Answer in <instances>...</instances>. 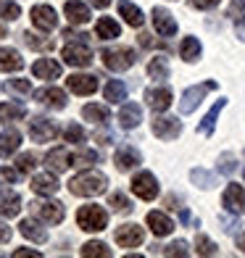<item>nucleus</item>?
Instances as JSON below:
<instances>
[{
	"instance_id": "1",
	"label": "nucleus",
	"mask_w": 245,
	"mask_h": 258,
	"mask_svg": "<svg viewBox=\"0 0 245 258\" xmlns=\"http://www.w3.org/2000/svg\"><path fill=\"white\" fill-rule=\"evenodd\" d=\"M106 187H108L106 174H100V171H82V174H77V177H72V182H69V192L79 195V198H92V195L106 192Z\"/></svg>"
},
{
	"instance_id": "2",
	"label": "nucleus",
	"mask_w": 245,
	"mask_h": 258,
	"mask_svg": "<svg viewBox=\"0 0 245 258\" xmlns=\"http://www.w3.org/2000/svg\"><path fill=\"white\" fill-rule=\"evenodd\" d=\"M77 224H79V229H85V232H103L108 227V214L100 206H95V203L82 206L77 211Z\"/></svg>"
},
{
	"instance_id": "3",
	"label": "nucleus",
	"mask_w": 245,
	"mask_h": 258,
	"mask_svg": "<svg viewBox=\"0 0 245 258\" xmlns=\"http://www.w3.org/2000/svg\"><path fill=\"white\" fill-rule=\"evenodd\" d=\"M64 61L69 66H77V69H85L92 63V50L87 45V34H82V37H77V42H69L66 48L61 50Z\"/></svg>"
},
{
	"instance_id": "4",
	"label": "nucleus",
	"mask_w": 245,
	"mask_h": 258,
	"mask_svg": "<svg viewBox=\"0 0 245 258\" xmlns=\"http://www.w3.org/2000/svg\"><path fill=\"white\" fill-rule=\"evenodd\" d=\"M100 58H103V66L111 69V72H127V69L135 66L137 53L132 48H106L100 53Z\"/></svg>"
},
{
	"instance_id": "5",
	"label": "nucleus",
	"mask_w": 245,
	"mask_h": 258,
	"mask_svg": "<svg viewBox=\"0 0 245 258\" xmlns=\"http://www.w3.org/2000/svg\"><path fill=\"white\" fill-rule=\"evenodd\" d=\"M216 87H219V85H216L214 79H211V82H206V85H195V87H188V90L182 92V100H179V111H182L185 116H188V113H193V111L198 108V105L203 103V98L208 95V92H214Z\"/></svg>"
},
{
	"instance_id": "6",
	"label": "nucleus",
	"mask_w": 245,
	"mask_h": 258,
	"mask_svg": "<svg viewBox=\"0 0 245 258\" xmlns=\"http://www.w3.org/2000/svg\"><path fill=\"white\" fill-rule=\"evenodd\" d=\"M132 192L140 198V201H156L158 198V182L150 171H140L132 179Z\"/></svg>"
},
{
	"instance_id": "7",
	"label": "nucleus",
	"mask_w": 245,
	"mask_h": 258,
	"mask_svg": "<svg viewBox=\"0 0 245 258\" xmlns=\"http://www.w3.org/2000/svg\"><path fill=\"white\" fill-rule=\"evenodd\" d=\"M113 240L119 242V248H140L143 240H145V232L137 224H121L113 232Z\"/></svg>"
},
{
	"instance_id": "8",
	"label": "nucleus",
	"mask_w": 245,
	"mask_h": 258,
	"mask_svg": "<svg viewBox=\"0 0 245 258\" xmlns=\"http://www.w3.org/2000/svg\"><path fill=\"white\" fill-rule=\"evenodd\" d=\"M153 135L161 140H177L182 135V121L174 119V116H156L153 119Z\"/></svg>"
},
{
	"instance_id": "9",
	"label": "nucleus",
	"mask_w": 245,
	"mask_h": 258,
	"mask_svg": "<svg viewBox=\"0 0 245 258\" xmlns=\"http://www.w3.org/2000/svg\"><path fill=\"white\" fill-rule=\"evenodd\" d=\"M221 206H224V211H229V214H245V190L240 184H227L224 195H221Z\"/></svg>"
},
{
	"instance_id": "10",
	"label": "nucleus",
	"mask_w": 245,
	"mask_h": 258,
	"mask_svg": "<svg viewBox=\"0 0 245 258\" xmlns=\"http://www.w3.org/2000/svg\"><path fill=\"white\" fill-rule=\"evenodd\" d=\"M32 211H34V214H37L42 221H48V224H61V221H64V203H58V201L32 203Z\"/></svg>"
},
{
	"instance_id": "11",
	"label": "nucleus",
	"mask_w": 245,
	"mask_h": 258,
	"mask_svg": "<svg viewBox=\"0 0 245 258\" xmlns=\"http://www.w3.org/2000/svg\"><path fill=\"white\" fill-rule=\"evenodd\" d=\"M32 24L37 27V29H42V32H53L55 27H58V16H55V11L50 8V6H34L32 8Z\"/></svg>"
},
{
	"instance_id": "12",
	"label": "nucleus",
	"mask_w": 245,
	"mask_h": 258,
	"mask_svg": "<svg viewBox=\"0 0 245 258\" xmlns=\"http://www.w3.org/2000/svg\"><path fill=\"white\" fill-rule=\"evenodd\" d=\"M58 135V126L50 121V119H32L29 121V137L34 143H50V140Z\"/></svg>"
},
{
	"instance_id": "13",
	"label": "nucleus",
	"mask_w": 245,
	"mask_h": 258,
	"mask_svg": "<svg viewBox=\"0 0 245 258\" xmlns=\"http://www.w3.org/2000/svg\"><path fill=\"white\" fill-rule=\"evenodd\" d=\"M66 87L74 92V95H92L98 90V77L92 74H72L66 79Z\"/></svg>"
},
{
	"instance_id": "14",
	"label": "nucleus",
	"mask_w": 245,
	"mask_h": 258,
	"mask_svg": "<svg viewBox=\"0 0 245 258\" xmlns=\"http://www.w3.org/2000/svg\"><path fill=\"white\" fill-rule=\"evenodd\" d=\"M153 27L161 37H174V34H177V21H174V16L161 6L153 8Z\"/></svg>"
},
{
	"instance_id": "15",
	"label": "nucleus",
	"mask_w": 245,
	"mask_h": 258,
	"mask_svg": "<svg viewBox=\"0 0 245 258\" xmlns=\"http://www.w3.org/2000/svg\"><path fill=\"white\" fill-rule=\"evenodd\" d=\"M19 211H21V198H19V192L8 190V187H0V216L14 219V216H19Z\"/></svg>"
},
{
	"instance_id": "16",
	"label": "nucleus",
	"mask_w": 245,
	"mask_h": 258,
	"mask_svg": "<svg viewBox=\"0 0 245 258\" xmlns=\"http://www.w3.org/2000/svg\"><path fill=\"white\" fill-rule=\"evenodd\" d=\"M145 100L156 113H163L171 105V90L169 87H150V90H145Z\"/></svg>"
},
{
	"instance_id": "17",
	"label": "nucleus",
	"mask_w": 245,
	"mask_h": 258,
	"mask_svg": "<svg viewBox=\"0 0 245 258\" xmlns=\"http://www.w3.org/2000/svg\"><path fill=\"white\" fill-rule=\"evenodd\" d=\"M34 100H40L42 105H50V108H55V111L66 108V92L58 90V87H42V90H37V92H34Z\"/></svg>"
},
{
	"instance_id": "18",
	"label": "nucleus",
	"mask_w": 245,
	"mask_h": 258,
	"mask_svg": "<svg viewBox=\"0 0 245 258\" xmlns=\"http://www.w3.org/2000/svg\"><path fill=\"white\" fill-rule=\"evenodd\" d=\"M145 221H148V227L156 237H169V234L174 232V221L166 214H161V211H150Z\"/></svg>"
},
{
	"instance_id": "19",
	"label": "nucleus",
	"mask_w": 245,
	"mask_h": 258,
	"mask_svg": "<svg viewBox=\"0 0 245 258\" xmlns=\"http://www.w3.org/2000/svg\"><path fill=\"white\" fill-rule=\"evenodd\" d=\"M140 163V150H135L132 145H121L113 156V166L119 171H132Z\"/></svg>"
},
{
	"instance_id": "20",
	"label": "nucleus",
	"mask_w": 245,
	"mask_h": 258,
	"mask_svg": "<svg viewBox=\"0 0 245 258\" xmlns=\"http://www.w3.org/2000/svg\"><path fill=\"white\" fill-rule=\"evenodd\" d=\"M45 166H48V171L61 174V171H66L69 166H72V156H69L66 148H53L50 153L45 156Z\"/></svg>"
},
{
	"instance_id": "21",
	"label": "nucleus",
	"mask_w": 245,
	"mask_h": 258,
	"mask_svg": "<svg viewBox=\"0 0 245 258\" xmlns=\"http://www.w3.org/2000/svg\"><path fill=\"white\" fill-rule=\"evenodd\" d=\"M143 121V108L137 103H124L121 111H119V126L121 129H135Z\"/></svg>"
},
{
	"instance_id": "22",
	"label": "nucleus",
	"mask_w": 245,
	"mask_h": 258,
	"mask_svg": "<svg viewBox=\"0 0 245 258\" xmlns=\"http://www.w3.org/2000/svg\"><path fill=\"white\" fill-rule=\"evenodd\" d=\"M32 74L37 79H58L61 77V63L53 61V58H40V61L32 63Z\"/></svg>"
},
{
	"instance_id": "23",
	"label": "nucleus",
	"mask_w": 245,
	"mask_h": 258,
	"mask_svg": "<svg viewBox=\"0 0 245 258\" xmlns=\"http://www.w3.org/2000/svg\"><path fill=\"white\" fill-rule=\"evenodd\" d=\"M58 179L53 177V174L48 171V174H34L32 177V190L37 192V195H55L58 192Z\"/></svg>"
},
{
	"instance_id": "24",
	"label": "nucleus",
	"mask_w": 245,
	"mask_h": 258,
	"mask_svg": "<svg viewBox=\"0 0 245 258\" xmlns=\"http://www.w3.org/2000/svg\"><path fill=\"white\" fill-rule=\"evenodd\" d=\"M66 19L72 21V24H87L90 21V8L82 3V0H66Z\"/></svg>"
},
{
	"instance_id": "25",
	"label": "nucleus",
	"mask_w": 245,
	"mask_h": 258,
	"mask_svg": "<svg viewBox=\"0 0 245 258\" xmlns=\"http://www.w3.org/2000/svg\"><path fill=\"white\" fill-rule=\"evenodd\" d=\"M24 69V58L14 48H0V72H21Z\"/></svg>"
},
{
	"instance_id": "26",
	"label": "nucleus",
	"mask_w": 245,
	"mask_h": 258,
	"mask_svg": "<svg viewBox=\"0 0 245 258\" xmlns=\"http://www.w3.org/2000/svg\"><path fill=\"white\" fill-rule=\"evenodd\" d=\"M21 145V135L16 129H6V132H0V158H8L14 156Z\"/></svg>"
},
{
	"instance_id": "27",
	"label": "nucleus",
	"mask_w": 245,
	"mask_h": 258,
	"mask_svg": "<svg viewBox=\"0 0 245 258\" xmlns=\"http://www.w3.org/2000/svg\"><path fill=\"white\" fill-rule=\"evenodd\" d=\"M19 232L24 234L27 240L37 242V245L48 242V232H45V229H42V227H40V224H37V221H34V219H24V221H21V224H19Z\"/></svg>"
},
{
	"instance_id": "28",
	"label": "nucleus",
	"mask_w": 245,
	"mask_h": 258,
	"mask_svg": "<svg viewBox=\"0 0 245 258\" xmlns=\"http://www.w3.org/2000/svg\"><path fill=\"white\" fill-rule=\"evenodd\" d=\"M119 14L124 16V21L130 27H143V21H145L143 11H140L132 0H119Z\"/></svg>"
},
{
	"instance_id": "29",
	"label": "nucleus",
	"mask_w": 245,
	"mask_h": 258,
	"mask_svg": "<svg viewBox=\"0 0 245 258\" xmlns=\"http://www.w3.org/2000/svg\"><path fill=\"white\" fill-rule=\"evenodd\" d=\"M221 108H224V100H216V103H214V108L206 113V119L198 124V132H201L203 137H211V135H214V126H216V119H219Z\"/></svg>"
},
{
	"instance_id": "30",
	"label": "nucleus",
	"mask_w": 245,
	"mask_h": 258,
	"mask_svg": "<svg viewBox=\"0 0 245 258\" xmlns=\"http://www.w3.org/2000/svg\"><path fill=\"white\" fill-rule=\"evenodd\" d=\"M201 50H203V45H201L198 37H185L182 45H179V55H182V61H188V63L198 61V58H201Z\"/></svg>"
},
{
	"instance_id": "31",
	"label": "nucleus",
	"mask_w": 245,
	"mask_h": 258,
	"mask_svg": "<svg viewBox=\"0 0 245 258\" xmlns=\"http://www.w3.org/2000/svg\"><path fill=\"white\" fill-rule=\"evenodd\" d=\"M82 116H85L87 121H92V124H108V119H111L108 108L106 105H98V103L85 105V108H82Z\"/></svg>"
},
{
	"instance_id": "32",
	"label": "nucleus",
	"mask_w": 245,
	"mask_h": 258,
	"mask_svg": "<svg viewBox=\"0 0 245 258\" xmlns=\"http://www.w3.org/2000/svg\"><path fill=\"white\" fill-rule=\"evenodd\" d=\"M95 34L100 40H113V37L121 34V29H119V24H116L111 16H103V19H98V24H95Z\"/></svg>"
},
{
	"instance_id": "33",
	"label": "nucleus",
	"mask_w": 245,
	"mask_h": 258,
	"mask_svg": "<svg viewBox=\"0 0 245 258\" xmlns=\"http://www.w3.org/2000/svg\"><path fill=\"white\" fill-rule=\"evenodd\" d=\"M27 116V108L21 103H0V121H19Z\"/></svg>"
},
{
	"instance_id": "34",
	"label": "nucleus",
	"mask_w": 245,
	"mask_h": 258,
	"mask_svg": "<svg viewBox=\"0 0 245 258\" xmlns=\"http://www.w3.org/2000/svg\"><path fill=\"white\" fill-rule=\"evenodd\" d=\"M103 95H106L108 103H121V100H127V85L119 79H111L106 90H103Z\"/></svg>"
},
{
	"instance_id": "35",
	"label": "nucleus",
	"mask_w": 245,
	"mask_h": 258,
	"mask_svg": "<svg viewBox=\"0 0 245 258\" xmlns=\"http://www.w3.org/2000/svg\"><path fill=\"white\" fill-rule=\"evenodd\" d=\"M190 179H193V184L203 187V190H211V187L216 184V177H214L211 171H206V169H193L190 171Z\"/></svg>"
},
{
	"instance_id": "36",
	"label": "nucleus",
	"mask_w": 245,
	"mask_h": 258,
	"mask_svg": "<svg viewBox=\"0 0 245 258\" xmlns=\"http://www.w3.org/2000/svg\"><path fill=\"white\" fill-rule=\"evenodd\" d=\"M148 74H150V79H166L169 77V61L166 58H153V61L148 63Z\"/></svg>"
},
{
	"instance_id": "37",
	"label": "nucleus",
	"mask_w": 245,
	"mask_h": 258,
	"mask_svg": "<svg viewBox=\"0 0 245 258\" xmlns=\"http://www.w3.org/2000/svg\"><path fill=\"white\" fill-rule=\"evenodd\" d=\"M108 206L116 211V214H132V201L124 192H113L108 198Z\"/></svg>"
},
{
	"instance_id": "38",
	"label": "nucleus",
	"mask_w": 245,
	"mask_h": 258,
	"mask_svg": "<svg viewBox=\"0 0 245 258\" xmlns=\"http://www.w3.org/2000/svg\"><path fill=\"white\" fill-rule=\"evenodd\" d=\"M82 255H85V258H95V255L111 258V250H108L103 242H95V240H92V242H85V245H82Z\"/></svg>"
},
{
	"instance_id": "39",
	"label": "nucleus",
	"mask_w": 245,
	"mask_h": 258,
	"mask_svg": "<svg viewBox=\"0 0 245 258\" xmlns=\"http://www.w3.org/2000/svg\"><path fill=\"white\" fill-rule=\"evenodd\" d=\"M195 245H198V255H216L219 253V248H216V242L211 240V237H206V234H198L195 237Z\"/></svg>"
},
{
	"instance_id": "40",
	"label": "nucleus",
	"mask_w": 245,
	"mask_h": 258,
	"mask_svg": "<svg viewBox=\"0 0 245 258\" xmlns=\"http://www.w3.org/2000/svg\"><path fill=\"white\" fill-rule=\"evenodd\" d=\"M0 16L8 21H16L21 16V8L14 3V0H0Z\"/></svg>"
},
{
	"instance_id": "41",
	"label": "nucleus",
	"mask_w": 245,
	"mask_h": 258,
	"mask_svg": "<svg viewBox=\"0 0 245 258\" xmlns=\"http://www.w3.org/2000/svg\"><path fill=\"white\" fill-rule=\"evenodd\" d=\"M92 163H98L95 150H79V153L72 158V166H92Z\"/></svg>"
},
{
	"instance_id": "42",
	"label": "nucleus",
	"mask_w": 245,
	"mask_h": 258,
	"mask_svg": "<svg viewBox=\"0 0 245 258\" xmlns=\"http://www.w3.org/2000/svg\"><path fill=\"white\" fill-rule=\"evenodd\" d=\"M24 42L34 50H50L53 48V40H40L37 34H32V32H24Z\"/></svg>"
},
{
	"instance_id": "43",
	"label": "nucleus",
	"mask_w": 245,
	"mask_h": 258,
	"mask_svg": "<svg viewBox=\"0 0 245 258\" xmlns=\"http://www.w3.org/2000/svg\"><path fill=\"white\" fill-rule=\"evenodd\" d=\"M161 253H163V255H169V258H177V255H182V258H185L190 250H188V242H185V240H174V242L169 245V248H163Z\"/></svg>"
},
{
	"instance_id": "44",
	"label": "nucleus",
	"mask_w": 245,
	"mask_h": 258,
	"mask_svg": "<svg viewBox=\"0 0 245 258\" xmlns=\"http://www.w3.org/2000/svg\"><path fill=\"white\" fill-rule=\"evenodd\" d=\"M235 169H237V163H235V156H232V153H221L219 156V174H227V177H229Z\"/></svg>"
},
{
	"instance_id": "45",
	"label": "nucleus",
	"mask_w": 245,
	"mask_h": 258,
	"mask_svg": "<svg viewBox=\"0 0 245 258\" xmlns=\"http://www.w3.org/2000/svg\"><path fill=\"white\" fill-rule=\"evenodd\" d=\"M16 166H19L21 174H29L34 166H37V158H34L32 153H21V156L16 158Z\"/></svg>"
},
{
	"instance_id": "46",
	"label": "nucleus",
	"mask_w": 245,
	"mask_h": 258,
	"mask_svg": "<svg viewBox=\"0 0 245 258\" xmlns=\"http://www.w3.org/2000/svg\"><path fill=\"white\" fill-rule=\"evenodd\" d=\"M64 137H66V143H82V140H85V129H82L79 124H69Z\"/></svg>"
},
{
	"instance_id": "47",
	"label": "nucleus",
	"mask_w": 245,
	"mask_h": 258,
	"mask_svg": "<svg viewBox=\"0 0 245 258\" xmlns=\"http://www.w3.org/2000/svg\"><path fill=\"white\" fill-rule=\"evenodd\" d=\"M6 90L8 92H29L32 85H29V79H8L6 82Z\"/></svg>"
},
{
	"instance_id": "48",
	"label": "nucleus",
	"mask_w": 245,
	"mask_h": 258,
	"mask_svg": "<svg viewBox=\"0 0 245 258\" xmlns=\"http://www.w3.org/2000/svg\"><path fill=\"white\" fill-rule=\"evenodd\" d=\"M227 14L235 19V21H242L245 19V0H232V6H229Z\"/></svg>"
},
{
	"instance_id": "49",
	"label": "nucleus",
	"mask_w": 245,
	"mask_h": 258,
	"mask_svg": "<svg viewBox=\"0 0 245 258\" xmlns=\"http://www.w3.org/2000/svg\"><path fill=\"white\" fill-rule=\"evenodd\" d=\"M0 182H8V184L19 182V171H16V169H8V166H3V169H0Z\"/></svg>"
},
{
	"instance_id": "50",
	"label": "nucleus",
	"mask_w": 245,
	"mask_h": 258,
	"mask_svg": "<svg viewBox=\"0 0 245 258\" xmlns=\"http://www.w3.org/2000/svg\"><path fill=\"white\" fill-rule=\"evenodd\" d=\"M193 6H195L198 11H208V8H216L219 0H193Z\"/></svg>"
},
{
	"instance_id": "51",
	"label": "nucleus",
	"mask_w": 245,
	"mask_h": 258,
	"mask_svg": "<svg viewBox=\"0 0 245 258\" xmlns=\"http://www.w3.org/2000/svg\"><path fill=\"white\" fill-rule=\"evenodd\" d=\"M14 258H40V253L32 248H19V250H14Z\"/></svg>"
},
{
	"instance_id": "52",
	"label": "nucleus",
	"mask_w": 245,
	"mask_h": 258,
	"mask_svg": "<svg viewBox=\"0 0 245 258\" xmlns=\"http://www.w3.org/2000/svg\"><path fill=\"white\" fill-rule=\"evenodd\" d=\"M8 240H11V227L6 224V221H0V245L8 242Z\"/></svg>"
},
{
	"instance_id": "53",
	"label": "nucleus",
	"mask_w": 245,
	"mask_h": 258,
	"mask_svg": "<svg viewBox=\"0 0 245 258\" xmlns=\"http://www.w3.org/2000/svg\"><path fill=\"white\" fill-rule=\"evenodd\" d=\"M237 37L245 42V19H242V21H237Z\"/></svg>"
},
{
	"instance_id": "54",
	"label": "nucleus",
	"mask_w": 245,
	"mask_h": 258,
	"mask_svg": "<svg viewBox=\"0 0 245 258\" xmlns=\"http://www.w3.org/2000/svg\"><path fill=\"white\" fill-rule=\"evenodd\" d=\"M90 3L95 6V8H108V6H111V0H90Z\"/></svg>"
},
{
	"instance_id": "55",
	"label": "nucleus",
	"mask_w": 245,
	"mask_h": 258,
	"mask_svg": "<svg viewBox=\"0 0 245 258\" xmlns=\"http://www.w3.org/2000/svg\"><path fill=\"white\" fill-rule=\"evenodd\" d=\"M237 248L245 253V234H237Z\"/></svg>"
},
{
	"instance_id": "56",
	"label": "nucleus",
	"mask_w": 245,
	"mask_h": 258,
	"mask_svg": "<svg viewBox=\"0 0 245 258\" xmlns=\"http://www.w3.org/2000/svg\"><path fill=\"white\" fill-rule=\"evenodd\" d=\"M0 37H6V27L3 24H0Z\"/></svg>"
}]
</instances>
